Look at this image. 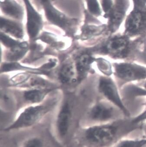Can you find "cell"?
Returning a JSON list of instances; mask_svg holds the SVG:
<instances>
[{
    "mask_svg": "<svg viewBox=\"0 0 146 147\" xmlns=\"http://www.w3.org/2000/svg\"><path fill=\"white\" fill-rule=\"evenodd\" d=\"M143 129H144V132H145V138H146V123H145V124H144V125H143Z\"/></svg>",
    "mask_w": 146,
    "mask_h": 147,
    "instance_id": "31",
    "label": "cell"
},
{
    "mask_svg": "<svg viewBox=\"0 0 146 147\" xmlns=\"http://www.w3.org/2000/svg\"><path fill=\"white\" fill-rule=\"evenodd\" d=\"M88 9L90 12L95 16H98L100 13V8L97 0H87Z\"/></svg>",
    "mask_w": 146,
    "mask_h": 147,
    "instance_id": "24",
    "label": "cell"
},
{
    "mask_svg": "<svg viewBox=\"0 0 146 147\" xmlns=\"http://www.w3.org/2000/svg\"><path fill=\"white\" fill-rule=\"evenodd\" d=\"M145 121H146V109L139 115L133 118L132 120L131 123L133 124H137Z\"/></svg>",
    "mask_w": 146,
    "mask_h": 147,
    "instance_id": "26",
    "label": "cell"
},
{
    "mask_svg": "<svg viewBox=\"0 0 146 147\" xmlns=\"http://www.w3.org/2000/svg\"><path fill=\"white\" fill-rule=\"evenodd\" d=\"M105 29V26L88 25L85 26L81 29L80 38L84 40L90 39L101 35Z\"/></svg>",
    "mask_w": 146,
    "mask_h": 147,
    "instance_id": "15",
    "label": "cell"
},
{
    "mask_svg": "<svg viewBox=\"0 0 146 147\" xmlns=\"http://www.w3.org/2000/svg\"><path fill=\"white\" fill-rule=\"evenodd\" d=\"M1 10L5 16L16 20L23 18V8L15 0H1Z\"/></svg>",
    "mask_w": 146,
    "mask_h": 147,
    "instance_id": "11",
    "label": "cell"
},
{
    "mask_svg": "<svg viewBox=\"0 0 146 147\" xmlns=\"http://www.w3.org/2000/svg\"><path fill=\"white\" fill-rule=\"evenodd\" d=\"M137 85L146 90V80H143V81L138 82V83H137Z\"/></svg>",
    "mask_w": 146,
    "mask_h": 147,
    "instance_id": "28",
    "label": "cell"
},
{
    "mask_svg": "<svg viewBox=\"0 0 146 147\" xmlns=\"http://www.w3.org/2000/svg\"><path fill=\"white\" fill-rule=\"evenodd\" d=\"M121 115H125L117 107L103 98L91 108L88 116L93 122L92 125L111 123Z\"/></svg>",
    "mask_w": 146,
    "mask_h": 147,
    "instance_id": "5",
    "label": "cell"
},
{
    "mask_svg": "<svg viewBox=\"0 0 146 147\" xmlns=\"http://www.w3.org/2000/svg\"><path fill=\"white\" fill-rule=\"evenodd\" d=\"M146 27V18L140 11L131 14L126 23V33L130 36H138L143 32Z\"/></svg>",
    "mask_w": 146,
    "mask_h": 147,
    "instance_id": "10",
    "label": "cell"
},
{
    "mask_svg": "<svg viewBox=\"0 0 146 147\" xmlns=\"http://www.w3.org/2000/svg\"><path fill=\"white\" fill-rule=\"evenodd\" d=\"M48 111L47 107L44 106L28 107L22 111L16 119L3 130L9 132L31 128L41 121Z\"/></svg>",
    "mask_w": 146,
    "mask_h": 147,
    "instance_id": "4",
    "label": "cell"
},
{
    "mask_svg": "<svg viewBox=\"0 0 146 147\" xmlns=\"http://www.w3.org/2000/svg\"><path fill=\"white\" fill-rule=\"evenodd\" d=\"M55 65H56V63H55V62L53 61V62H50V63H48L47 64L45 65L44 67L45 68L50 69L54 67Z\"/></svg>",
    "mask_w": 146,
    "mask_h": 147,
    "instance_id": "29",
    "label": "cell"
},
{
    "mask_svg": "<svg viewBox=\"0 0 146 147\" xmlns=\"http://www.w3.org/2000/svg\"><path fill=\"white\" fill-rule=\"evenodd\" d=\"M49 1H50V0H39L40 3L42 4H43L44 2Z\"/></svg>",
    "mask_w": 146,
    "mask_h": 147,
    "instance_id": "32",
    "label": "cell"
},
{
    "mask_svg": "<svg viewBox=\"0 0 146 147\" xmlns=\"http://www.w3.org/2000/svg\"><path fill=\"white\" fill-rule=\"evenodd\" d=\"M1 42L7 47L11 48L16 46L19 43L17 41L12 39L11 38L7 36L5 33H1Z\"/></svg>",
    "mask_w": 146,
    "mask_h": 147,
    "instance_id": "25",
    "label": "cell"
},
{
    "mask_svg": "<svg viewBox=\"0 0 146 147\" xmlns=\"http://www.w3.org/2000/svg\"><path fill=\"white\" fill-rule=\"evenodd\" d=\"M95 62L97 63L99 70L104 74V76H111L113 75L112 63H111L109 60L104 58L100 57L96 59Z\"/></svg>",
    "mask_w": 146,
    "mask_h": 147,
    "instance_id": "18",
    "label": "cell"
},
{
    "mask_svg": "<svg viewBox=\"0 0 146 147\" xmlns=\"http://www.w3.org/2000/svg\"><path fill=\"white\" fill-rule=\"evenodd\" d=\"M95 58L90 55L85 54L79 58L77 63V69L80 78L84 77L90 68L91 64L95 61Z\"/></svg>",
    "mask_w": 146,
    "mask_h": 147,
    "instance_id": "14",
    "label": "cell"
},
{
    "mask_svg": "<svg viewBox=\"0 0 146 147\" xmlns=\"http://www.w3.org/2000/svg\"><path fill=\"white\" fill-rule=\"evenodd\" d=\"M113 75L121 89L123 86L146 80V66L135 61H124L112 63Z\"/></svg>",
    "mask_w": 146,
    "mask_h": 147,
    "instance_id": "3",
    "label": "cell"
},
{
    "mask_svg": "<svg viewBox=\"0 0 146 147\" xmlns=\"http://www.w3.org/2000/svg\"><path fill=\"white\" fill-rule=\"evenodd\" d=\"M45 16L50 22L64 30H70L76 26L78 20L70 18L60 12L51 3V0L42 4Z\"/></svg>",
    "mask_w": 146,
    "mask_h": 147,
    "instance_id": "8",
    "label": "cell"
},
{
    "mask_svg": "<svg viewBox=\"0 0 146 147\" xmlns=\"http://www.w3.org/2000/svg\"><path fill=\"white\" fill-rule=\"evenodd\" d=\"M23 1L26 10L27 32L30 38H34L38 36L42 28V18L35 10L30 0H23Z\"/></svg>",
    "mask_w": 146,
    "mask_h": 147,
    "instance_id": "9",
    "label": "cell"
},
{
    "mask_svg": "<svg viewBox=\"0 0 146 147\" xmlns=\"http://www.w3.org/2000/svg\"><path fill=\"white\" fill-rule=\"evenodd\" d=\"M144 42L132 41L128 36H115L97 44L93 51L115 60L132 61L135 53Z\"/></svg>",
    "mask_w": 146,
    "mask_h": 147,
    "instance_id": "1",
    "label": "cell"
},
{
    "mask_svg": "<svg viewBox=\"0 0 146 147\" xmlns=\"http://www.w3.org/2000/svg\"><path fill=\"white\" fill-rule=\"evenodd\" d=\"M124 0H117L116 6L110 18L109 29L111 32H115L119 28L123 20L125 12Z\"/></svg>",
    "mask_w": 146,
    "mask_h": 147,
    "instance_id": "13",
    "label": "cell"
},
{
    "mask_svg": "<svg viewBox=\"0 0 146 147\" xmlns=\"http://www.w3.org/2000/svg\"><path fill=\"white\" fill-rule=\"evenodd\" d=\"M19 147H45L43 139L37 135H32L24 139Z\"/></svg>",
    "mask_w": 146,
    "mask_h": 147,
    "instance_id": "20",
    "label": "cell"
},
{
    "mask_svg": "<svg viewBox=\"0 0 146 147\" xmlns=\"http://www.w3.org/2000/svg\"><path fill=\"white\" fill-rule=\"evenodd\" d=\"M1 29L17 38H21L23 36V30L20 23L2 16L1 18Z\"/></svg>",
    "mask_w": 146,
    "mask_h": 147,
    "instance_id": "12",
    "label": "cell"
},
{
    "mask_svg": "<svg viewBox=\"0 0 146 147\" xmlns=\"http://www.w3.org/2000/svg\"><path fill=\"white\" fill-rule=\"evenodd\" d=\"M112 4L111 0H103V8L106 12H108L110 10L112 6Z\"/></svg>",
    "mask_w": 146,
    "mask_h": 147,
    "instance_id": "27",
    "label": "cell"
},
{
    "mask_svg": "<svg viewBox=\"0 0 146 147\" xmlns=\"http://www.w3.org/2000/svg\"><path fill=\"white\" fill-rule=\"evenodd\" d=\"M74 76V67L71 63L64 65L60 69L59 78L63 83H68L71 81Z\"/></svg>",
    "mask_w": 146,
    "mask_h": 147,
    "instance_id": "17",
    "label": "cell"
},
{
    "mask_svg": "<svg viewBox=\"0 0 146 147\" xmlns=\"http://www.w3.org/2000/svg\"><path fill=\"white\" fill-rule=\"evenodd\" d=\"M146 145V138L125 139L118 142L112 147H144Z\"/></svg>",
    "mask_w": 146,
    "mask_h": 147,
    "instance_id": "19",
    "label": "cell"
},
{
    "mask_svg": "<svg viewBox=\"0 0 146 147\" xmlns=\"http://www.w3.org/2000/svg\"><path fill=\"white\" fill-rule=\"evenodd\" d=\"M28 45L26 42L19 43L16 46L11 48V52L8 55L9 59L12 61L21 58L27 51Z\"/></svg>",
    "mask_w": 146,
    "mask_h": 147,
    "instance_id": "16",
    "label": "cell"
},
{
    "mask_svg": "<svg viewBox=\"0 0 146 147\" xmlns=\"http://www.w3.org/2000/svg\"><path fill=\"white\" fill-rule=\"evenodd\" d=\"M119 126L113 123L84 126L79 134L80 142L88 147H105L115 142Z\"/></svg>",
    "mask_w": 146,
    "mask_h": 147,
    "instance_id": "2",
    "label": "cell"
},
{
    "mask_svg": "<svg viewBox=\"0 0 146 147\" xmlns=\"http://www.w3.org/2000/svg\"><path fill=\"white\" fill-rule=\"evenodd\" d=\"M71 123V110L68 104H65L58 113L52 131L58 142L62 143L66 140L70 132Z\"/></svg>",
    "mask_w": 146,
    "mask_h": 147,
    "instance_id": "7",
    "label": "cell"
},
{
    "mask_svg": "<svg viewBox=\"0 0 146 147\" xmlns=\"http://www.w3.org/2000/svg\"><path fill=\"white\" fill-rule=\"evenodd\" d=\"M133 61L137 62L146 66V41L145 40L142 46L139 48L135 53Z\"/></svg>",
    "mask_w": 146,
    "mask_h": 147,
    "instance_id": "22",
    "label": "cell"
},
{
    "mask_svg": "<svg viewBox=\"0 0 146 147\" xmlns=\"http://www.w3.org/2000/svg\"><path fill=\"white\" fill-rule=\"evenodd\" d=\"M98 89L103 98L117 107L125 116L130 117V113L124 104L119 87L113 78L111 76H100L99 80Z\"/></svg>",
    "mask_w": 146,
    "mask_h": 147,
    "instance_id": "6",
    "label": "cell"
},
{
    "mask_svg": "<svg viewBox=\"0 0 146 147\" xmlns=\"http://www.w3.org/2000/svg\"><path fill=\"white\" fill-rule=\"evenodd\" d=\"M136 2L140 5H142L144 4L145 0H135Z\"/></svg>",
    "mask_w": 146,
    "mask_h": 147,
    "instance_id": "30",
    "label": "cell"
},
{
    "mask_svg": "<svg viewBox=\"0 0 146 147\" xmlns=\"http://www.w3.org/2000/svg\"><path fill=\"white\" fill-rule=\"evenodd\" d=\"M45 95L44 91L38 90H33L27 91L24 94V97L29 101L36 103L41 101Z\"/></svg>",
    "mask_w": 146,
    "mask_h": 147,
    "instance_id": "21",
    "label": "cell"
},
{
    "mask_svg": "<svg viewBox=\"0 0 146 147\" xmlns=\"http://www.w3.org/2000/svg\"><path fill=\"white\" fill-rule=\"evenodd\" d=\"M16 69H21V70H29L31 72H34L36 73H42V72L38 70H33L34 69L30 68H27L21 66L20 65L16 63H11L5 64L2 67V71L8 72L11 70H16Z\"/></svg>",
    "mask_w": 146,
    "mask_h": 147,
    "instance_id": "23",
    "label": "cell"
}]
</instances>
